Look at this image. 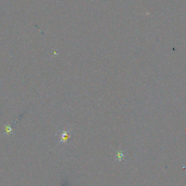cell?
I'll list each match as a JSON object with an SVG mask.
<instances>
[{"label": "cell", "instance_id": "obj_1", "mask_svg": "<svg viewBox=\"0 0 186 186\" xmlns=\"http://www.w3.org/2000/svg\"><path fill=\"white\" fill-rule=\"evenodd\" d=\"M73 131V128H67L63 130L59 131L58 132L57 135L58 136V142L57 146L58 145L66 144L69 141H71V132Z\"/></svg>", "mask_w": 186, "mask_h": 186}, {"label": "cell", "instance_id": "obj_2", "mask_svg": "<svg viewBox=\"0 0 186 186\" xmlns=\"http://www.w3.org/2000/svg\"><path fill=\"white\" fill-rule=\"evenodd\" d=\"M125 153L121 151H118L116 153V161H121L125 159Z\"/></svg>", "mask_w": 186, "mask_h": 186}, {"label": "cell", "instance_id": "obj_3", "mask_svg": "<svg viewBox=\"0 0 186 186\" xmlns=\"http://www.w3.org/2000/svg\"><path fill=\"white\" fill-rule=\"evenodd\" d=\"M5 125V135H9L13 133V128L10 127V125Z\"/></svg>", "mask_w": 186, "mask_h": 186}]
</instances>
